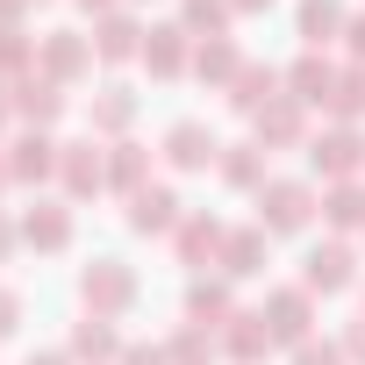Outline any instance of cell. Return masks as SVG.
I'll use <instances>...</instances> for the list:
<instances>
[{
  "label": "cell",
  "instance_id": "6da1fadb",
  "mask_svg": "<svg viewBox=\"0 0 365 365\" xmlns=\"http://www.w3.org/2000/svg\"><path fill=\"white\" fill-rule=\"evenodd\" d=\"M308 215H315L308 179H265L258 187V230H308Z\"/></svg>",
  "mask_w": 365,
  "mask_h": 365
},
{
  "label": "cell",
  "instance_id": "7a4b0ae2",
  "mask_svg": "<svg viewBox=\"0 0 365 365\" xmlns=\"http://www.w3.org/2000/svg\"><path fill=\"white\" fill-rule=\"evenodd\" d=\"M79 294H86V308H93V315H122V308L136 301V272H129L122 258H93V265H86V279H79Z\"/></svg>",
  "mask_w": 365,
  "mask_h": 365
},
{
  "label": "cell",
  "instance_id": "3957f363",
  "mask_svg": "<svg viewBox=\"0 0 365 365\" xmlns=\"http://www.w3.org/2000/svg\"><path fill=\"white\" fill-rule=\"evenodd\" d=\"M308 165H315L322 179H351V172L365 165V136H358V129H322V136L308 143Z\"/></svg>",
  "mask_w": 365,
  "mask_h": 365
},
{
  "label": "cell",
  "instance_id": "277c9868",
  "mask_svg": "<svg viewBox=\"0 0 365 365\" xmlns=\"http://www.w3.org/2000/svg\"><path fill=\"white\" fill-rule=\"evenodd\" d=\"M36 58H43V79H79V72H93V43L72 36V29H51V36L36 43Z\"/></svg>",
  "mask_w": 365,
  "mask_h": 365
},
{
  "label": "cell",
  "instance_id": "5b68a950",
  "mask_svg": "<svg viewBox=\"0 0 365 365\" xmlns=\"http://www.w3.org/2000/svg\"><path fill=\"white\" fill-rule=\"evenodd\" d=\"M58 172H65V194H101V179H108V158L93 143H58Z\"/></svg>",
  "mask_w": 365,
  "mask_h": 365
},
{
  "label": "cell",
  "instance_id": "8992f818",
  "mask_svg": "<svg viewBox=\"0 0 365 365\" xmlns=\"http://www.w3.org/2000/svg\"><path fill=\"white\" fill-rule=\"evenodd\" d=\"M301 287H308V294H336V287H351V244H315L308 265H301Z\"/></svg>",
  "mask_w": 365,
  "mask_h": 365
},
{
  "label": "cell",
  "instance_id": "52a82bcc",
  "mask_svg": "<svg viewBox=\"0 0 365 365\" xmlns=\"http://www.w3.org/2000/svg\"><path fill=\"white\" fill-rule=\"evenodd\" d=\"M215 150H222V143L208 136V122H172V129H165V158H172L179 172H201Z\"/></svg>",
  "mask_w": 365,
  "mask_h": 365
},
{
  "label": "cell",
  "instance_id": "ba28073f",
  "mask_svg": "<svg viewBox=\"0 0 365 365\" xmlns=\"http://www.w3.org/2000/svg\"><path fill=\"white\" fill-rule=\"evenodd\" d=\"M129 222H136L143 237L179 230V194H172V187H143V194H129Z\"/></svg>",
  "mask_w": 365,
  "mask_h": 365
},
{
  "label": "cell",
  "instance_id": "9c48e42d",
  "mask_svg": "<svg viewBox=\"0 0 365 365\" xmlns=\"http://www.w3.org/2000/svg\"><path fill=\"white\" fill-rule=\"evenodd\" d=\"M265 322H272V336H287V344H308V287H279L272 301H265Z\"/></svg>",
  "mask_w": 365,
  "mask_h": 365
},
{
  "label": "cell",
  "instance_id": "30bf717a",
  "mask_svg": "<svg viewBox=\"0 0 365 365\" xmlns=\"http://www.w3.org/2000/svg\"><path fill=\"white\" fill-rule=\"evenodd\" d=\"M51 172H58V143H51L43 129L15 136V158H8V179H22V187H29V179H51Z\"/></svg>",
  "mask_w": 365,
  "mask_h": 365
},
{
  "label": "cell",
  "instance_id": "8fae6325",
  "mask_svg": "<svg viewBox=\"0 0 365 365\" xmlns=\"http://www.w3.org/2000/svg\"><path fill=\"white\" fill-rule=\"evenodd\" d=\"M15 115H22V122H36V129H43V122H58V115H65L58 79H36V72H29V79H15Z\"/></svg>",
  "mask_w": 365,
  "mask_h": 365
},
{
  "label": "cell",
  "instance_id": "7c38bea8",
  "mask_svg": "<svg viewBox=\"0 0 365 365\" xmlns=\"http://www.w3.org/2000/svg\"><path fill=\"white\" fill-rule=\"evenodd\" d=\"M22 237H29L36 251H65V244H72V208H58V201H36V208L22 215Z\"/></svg>",
  "mask_w": 365,
  "mask_h": 365
},
{
  "label": "cell",
  "instance_id": "4fadbf2b",
  "mask_svg": "<svg viewBox=\"0 0 365 365\" xmlns=\"http://www.w3.org/2000/svg\"><path fill=\"white\" fill-rule=\"evenodd\" d=\"M136 36H143V29H136L129 15H108V22H101V36H93V58H101V65H129V58L143 51Z\"/></svg>",
  "mask_w": 365,
  "mask_h": 365
},
{
  "label": "cell",
  "instance_id": "5bb4252c",
  "mask_svg": "<svg viewBox=\"0 0 365 365\" xmlns=\"http://www.w3.org/2000/svg\"><path fill=\"white\" fill-rule=\"evenodd\" d=\"M272 351V322L265 315H230V358L237 365H258Z\"/></svg>",
  "mask_w": 365,
  "mask_h": 365
},
{
  "label": "cell",
  "instance_id": "9a60e30c",
  "mask_svg": "<svg viewBox=\"0 0 365 365\" xmlns=\"http://www.w3.org/2000/svg\"><path fill=\"white\" fill-rule=\"evenodd\" d=\"M351 22H344V0H301V36H308V51H322L329 36H344Z\"/></svg>",
  "mask_w": 365,
  "mask_h": 365
},
{
  "label": "cell",
  "instance_id": "2e32d148",
  "mask_svg": "<svg viewBox=\"0 0 365 365\" xmlns=\"http://www.w3.org/2000/svg\"><path fill=\"white\" fill-rule=\"evenodd\" d=\"M230 101H237L244 115L272 108V101H279V72H272V65H244V72H237V93H230Z\"/></svg>",
  "mask_w": 365,
  "mask_h": 365
},
{
  "label": "cell",
  "instance_id": "e0dca14e",
  "mask_svg": "<svg viewBox=\"0 0 365 365\" xmlns=\"http://www.w3.org/2000/svg\"><path fill=\"white\" fill-rule=\"evenodd\" d=\"M258 143H301V101L279 93L272 108H258Z\"/></svg>",
  "mask_w": 365,
  "mask_h": 365
},
{
  "label": "cell",
  "instance_id": "ac0fdd59",
  "mask_svg": "<svg viewBox=\"0 0 365 365\" xmlns=\"http://www.w3.org/2000/svg\"><path fill=\"white\" fill-rule=\"evenodd\" d=\"M143 65H150L158 79L187 72V29H150V43H143Z\"/></svg>",
  "mask_w": 365,
  "mask_h": 365
},
{
  "label": "cell",
  "instance_id": "d6986e66",
  "mask_svg": "<svg viewBox=\"0 0 365 365\" xmlns=\"http://www.w3.org/2000/svg\"><path fill=\"white\" fill-rule=\"evenodd\" d=\"M322 215L336 230H365V187H358V179H336V187L322 194Z\"/></svg>",
  "mask_w": 365,
  "mask_h": 365
},
{
  "label": "cell",
  "instance_id": "ffe728a7",
  "mask_svg": "<svg viewBox=\"0 0 365 365\" xmlns=\"http://www.w3.org/2000/svg\"><path fill=\"white\" fill-rule=\"evenodd\" d=\"M258 265H265V230H237V237H222V272L251 279Z\"/></svg>",
  "mask_w": 365,
  "mask_h": 365
},
{
  "label": "cell",
  "instance_id": "44dd1931",
  "mask_svg": "<svg viewBox=\"0 0 365 365\" xmlns=\"http://www.w3.org/2000/svg\"><path fill=\"white\" fill-rule=\"evenodd\" d=\"M208 251H222V222L215 215H179V258H208Z\"/></svg>",
  "mask_w": 365,
  "mask_h": 365
},
{
  "label": "cell",
  "instance_id": "7402d4cb",
  "mask_svg": "<svg viewBox=\"0 0 365 365\" xmlns=\"http://www.w3.org/2000/svg\"><path fill=\"white\" fill-rule=\"evenodd\" d=\"M194 72L222 86V79H237V72H244V58H237V43H222V36H208V43L194 51Z\"/></svg>",
  "mask_w": 365,
  "mask_h": 365
},
{
  "label": "cell",
  "instance_id": "603a6c76",
  "mask_svg": "<svg viewBox=\"0 0 365 365\" xmlns=\"http://www.w3.org/2000/svg\"><path fill=\"white\" fill-rule=\"evenodd\" d=\"M287 86H294V101H329V86H336V72H329V65H322V58L308 51V58H301V65L287 72Z\"/></svg>",
  "mask_w": 365,
  "mask_h": 365
},
{
  "label": "cell",
  "instance_id": "cb8c5ba5",
  "mask_svg": "<svg viewBox=\"0 0 365 365\" xmlns=\"http://www.w3.org/2000/svg\"><path fill=\"white\" fill-rule=\"evenodd\" d=\"M222 179L230 187H265V143H237L222 158Z\"/></svg>",
  "mask_w": 365,
  "mask_h": 365
},
{
  "label": "cell",
  "instance_id": "d4e9b609",
  "mask_svg": "<svg viewBox=\"0 0 365 365\" xmlns=\"http://www.w3.org/2000/svg\"><path fill=\"white\" fill-rule=\"evenodd\" d=\"M143 172H150V150H143V143H115V158H108V179H115V187L143 194Z\"/></svg>",
  "mask_w": 365,
  "mask_h": 365
},
{
  "label": "cell",
  "instance_id": "484cf974",
  "mask_svg": "<svg viewBox=\"0 0 365 365\" xmlns=\"http://www.w3.org/2000/svg\"><path fill=\"white\" fill-rule=\"evenodd\" d=\"M230 15H237L230 0H187V22H179V29H187V36H222Z\"/></svg>",
  "mask_w": 365,
  "mask_h": 365
},
{
  "label": "cell",
  "instance_id": "4316f807",
  "mask_svg": "<svg viewBox=\"0 0 365 365\" xmlns=\"http://www.w3.org/2000/svg\"><path fill=\"white\" fill-rule=\"evenodd\" d=\"M329 108L344 115V129L365 115V72H336V86H329Z\"/></svg>",
  "mask_w": 365,
  "mask_h": 365
},
{
  "label": "cell",
  "instance_id": "83f0119b",
  "mask_svg": "<svg viewBox=\"0 0 365 365\" xmlns=\"http://www.w3.org/2000/svg\"><path fill=\"white\" fill-rule=\"evenodd\" d=\"M129 115H136V93H129V86H108V93L93 101V122H101V129H129Z\"/></svg>",
  "mask_w": 365,
  "mask_h": 365
},
{
  "label": "cell",
  "instance_id": "f1b7e54d",
  "mask_svg": "<svg viewBox=\"0 0 365 365\" xmlns=\"http://www.w3.org/2000/svg\"><path fill=\"white\" fill-rule=\"evenodd\" d=\"M72 351H79V358H108V351H115V329H108V315H86V322L72 329Z\"/></svg>",
  "mask_w": 365,
  "mask_h": 365
},
{
  "label": "cell",
  "instance_id": "f546056e",
  "mask_svg": "<svg viewBox=\"0 0 365 365\" xmlns=\"http://www.w3.org/2000/svg\"><path fill=\"white\" fill-rule=\"evenodd\" d=\"M187 308H194V315H222V322H230V287H222V279H194V287H187Z\"/></svg>",
  "mask_w": 365,
  "mask_h": 365
},
{
  "label": "cell",
  "instance_id": "4dcf8cb0",
  "mask_svg": "<svg viewBox=\"0 0 365 365\" xmlns=\"http://www.w3.org/2000/svg\"><path fill=\"white\" fill-rule=\"evenodd\" d=\"M165 358H172V365H208V358H215V344H208L201 329H187V336H172V351H165Z\"/></svg>",
  "mask_w": 365,
  "mask_h": 365
},
{
  "label": "cell",
  "instance_id": "1f68e13d",
  "mask_svg": "<svg viewBox=\"0 0 365 365\" xmlns=\"http://www.w3.org/2000/svg\"><path fill=\"white\" fill-rule=\"evenodd\" d=\"M29 58H36V51L22 43V29H0V72H22Z\"/></svg>",
  "mask_w": 365,
  "mask_h": 365
},
{
  "label": "cell",
  "instance_id": "d6a6232c",
  "mask_svg": "<svg viewBox=\"0 0 365 365\" xmlns=\"http://www.w3.org/2000/svg\"><path fill=\"white\" fill-rule=\"evenodd\" d=\"M294 365H344L336 344H294Z\"/></svg>",
  "mask_w": 365,
  "mask_h": 365
},
{
  "label": "cell",
  "instance_id": "836d02e7",
  "mask_svg": "<svg viewBox=\"0 0 365 365\" xmlns=\"http://www.w3.org/2000/svg\"><path fill=\"white\" fill-rule=\"evenodd\" d=\"M15 322H22V294H15V287H0V336H8Z\"/></svg>",
  "mask_w": 365,
  "mask_h": 365
},
{
  "label": "cell",
  "instance_id": "e575fe53",
  "mask_svg": "<svg viewBox=\"0 0 365 365\" xmlns=\"http://www.w3.org/2000/svg\"><path fill=\"white\" fill-rule=\"evenodd\" d=\"M344 358H358V365H365V322H351V329H344Z\"/></svg>",
  "mask_w": 365,
  "mask_h": 365
},
{
  "label": "cell",
  "instance_id": "d590c367",
  "mask_svg": "<svg viewBox=\"0 0 365 365\" xmlns=\"http://www.w3.org/2000/svg\"><path fill=\"white\" fill-rule=\"evenodd\" d=\"M344 36H351V58H365V15H358V22L344 29Z\"/></svg>",
  "mask_w": 365,
  "mask_h": 365
},
{
  "label": "cell",
  "instance_id": "8d00e7d4",
  "mask_svg": "<svg viewBox=\"0 0 365 365\" xmlns=\"http://www.w3.org/2000/svg\"><path fill=\"white\" fill-rule=\"evenodd\" d=\"M129 365H172L165 351H129Z\"/></svg>",
  "mask_w": 365,
  "mask_h": 365
},
{
  "label": "cell",
  "instance_id": "74e56055",
  "mask_svg": "<svg viewBox=\"0 0 365 365\" xmlns=\"http://www.w3.org/2000/svg\"><path fill=\"white\" fill-rule=\"evenodd\" d=\"M15 15H22V0H0V29H15Z\"/></svg>",
  "mask_w": 365,
  "mask_h": 365
},
{
  "label": "cell",
  "instance_id": "f35d334b",
  "mask_svg": "<svg viewBox=\"0 0 365 365\" xmlns=\"http://www.w3.org/2000/svg\"><path fill=\"white\" fill-rule=\"evenodd\" d=\"M230 8H237V15H258V8H272V0H230Z\"/></svg>",
  "mask_w": 365,
  "mask_h": 365
},
{
  "label": "cell",
  "instance_id": "ab89813d",
  "mask_svg": "<svg viewBox=\"0 0 365 365\" xmlns=\"http://www.w3.org/2000/svg\"><path fill=\"white\" fill-rule=\"evenodd\" d=\"M15 251V230H8V215H0V258H8Z\"/></svg>",
  "mask_w": 365,
  "mask_h": 365
},
{
  "label": "cell",
  "instance_id": "60d3db41",
  "mask_svg": "<svg viewBox=\"0 0 365 365\" xmlns=\"http://www.w3.org/2000/svg\"><path fill=\"white\" fill-rule=\"evenodd\" d=\"M79 8H93V15H108V8H115V0H79Z\"/></svg>",
  "mask_w": 365,
  "mask_h": 365
},
{
  "label": "cell",
  "instance_id": "b9f144b4",
  "mask_svg": "<svg viewBox=\"0 0 365 365\" xmlns=\"http://www.w3.org/2000/svg\"><path fill=\"white\" fill-rule=\"evenodd\" d=\"M29 365H65V358H58V351H43V358H29Z\"/></svg>",
  "mask_w": 365,
  "mask_h": 365
},
{
  "label": "cell",
  "instance_id": "7bdbcfd3",
  "mask_svg": "<svg viewBox=\"0 0 365 365\" xmlns=\"http://www.w3.org/2000/svg\"><path fill=\"white\" fill-rule=\"evenodd\" d=\"M0 187H8V165H0Z\"/></svg>",
  "mask_w": 365,
  "mask_h": 365
},
{
  "label": "cell",
  "instance_id": "ee69618b",
  "mask_svg": "<svg viewBox=\"0 0 365 365\" xmlns=\"http://www.w3.org/2000/svg\"><path fill=\"white\" fill-rule=\"evenodd\" d=\"M0 122H8V101H0Z\"/></svg>",
  "mask_w": 365,
  "mask_h": 365
}]
</instances>
